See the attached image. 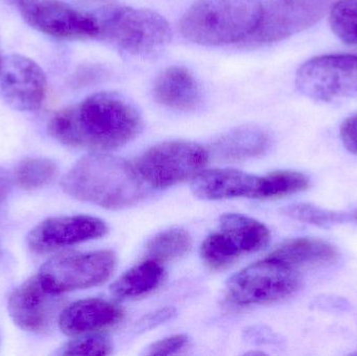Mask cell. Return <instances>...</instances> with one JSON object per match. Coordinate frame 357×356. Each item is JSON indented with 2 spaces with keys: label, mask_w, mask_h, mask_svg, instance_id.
Returning <instances> with one entry per match:
<instances>
[{
  "label": "cell",
  "mask_w": 357,
  "mask_h": 356,
  "mask_svg": "<svg viewBox=\"0 0 357 356\" xmlns=\"http://www.w3.org/2000/svg\"><path fill=\"white\" fill-rule=\"evenodd\" d=\"M106 223L88 215L50 217L36 226L27 235V246L35 253H47L65 247L102 238Z\"/></svg>",
  "instance_id": "13"
},
{
  "label": "cell",
  "mask_w": 357,
  "mask_h": 356,
  "mask_svg": "<svg viewBox=\"0 0 357 356\" xmlns=\"http://www.w3.org/2000/svg\"><path fill=\"white\" fill-rule=\"evenodd\" d=\"M333 0H268L262 6L261 18L250 40L268 44L305 31L321 20Z\"/></svg>",
  "instance_id": "11"
},
{
  "label": "cell",
  "mask_w": 357,
  "mask_h": 356,
  "mask_svg": "<svg viewBox=\"0 0 357 356\" xmlns=\"http://www.w3.org/2000/svg\"><path fill=\"white\" fill-rule=\"evenodd\" d=\"M112 353V344L102 336H88L70 341L61 348L63 355H109Z\"/></svg>",
  "instance_id": "26"
},
{
  "label": "cell",
  "mask_w": 357,
  "mask_h": 356,
  "mask_svg": "<svg viewBox=\"0 0 357 356\" xmlns=\"http://www.w3.org/2000/svg\"><path fill=\"white\" fill-rule=\"evenodd\" d=\"M165 276L161 263L146 258L123 274L111 286V294L121 301L144 298L162 284Z\"/></svg>",
  "instance_id": "20"
},
{
  "label": "cell",
  "mask_w": 357,
  "mask_h": 356,
  "mask_svg": "<svg viewBox=\"0 0 357 356\" xmlns=\"http://www.w3.org/2000/svg\"><path fill=\"white\" fill-rule=\"evenodd\" d=\"M257 176L250 175L233 169H216L202 171L191 184L195 196L202 200L225 199H255L257 192Z\"/></svg>",
  "instance_id": "16"
},
{
  "label": "cell",
  "mask_w": 357,
  "mask_h": 356,
  "mask_svg": "<svg viewBox=\"0 0 357 356\" xmlns=\"http://www.w3.org/2000/svg\"><path fill=\"white\" fill-rule=\"evenodd\" d=\"M283 213L304 223L321 228H331L340 224L347 223L350 217L346 213L333 212L310 204L291 205L283 209Z\"/></svg>",
  "instance_id": "25"
},
{
  "label": "cell",
  "mask_w": 357,
  "mask_h": 356,
  "mask_svg": "<svg viewBox=\"0 0 357 356\" xmlns=\"http://www.w3.org/2000/svg\"><path fill=\"white\" fill-rule=\"evenodd\" d=\"M115 268L116 256L112 251L75 253L52 257L37 276L48 293L60 296L104 284Z\"/></svg>",
  "instance_id": "8"
},
{
  "label": "cell",
  "mask_w": 357,
  "mask_h": 356,
  "mask_svg": "<svg viewBox=\"0 0 357 356\" xmlns=\"http://www.w3.org/2000/svg\"><path fill=\"white\" fill-rule=\"evenodd\" d=\"M341 138L345 148L357 155V115L344 121L341 125Z\"/></svg>",
  "instance_id": "29"
},
{
  "label": "cell",
  "mask_w": 357,
  "mask_h": 356,
  "mask_svg": "<svg viewBox=\"0 0 357 356\" xmlns=\"http://www.w3.org/2000/svg\"><path fill=\"white\" fill-rule=\"evenodd\" d=\"M42 286L38 276L17 286L8 297V311L13 322L27 332H47L54 322L60 301Z\"/></svg>",
  "instance_id": "14"
},
{
  "label": "cell",
  "mask_w": 357,
  "mask_h": 356,
  "mask_svg": "<svg viewBox=\"0 0 357 356\" xmlns=\"http://www.w3.org/2000/svg\"><path fill=\"white\" fill-rule=\"evenodd\" d=\"M301 284L297 270L266 257L232 276L227 292L241 307L272 304L293 296Z\"/></svg>",
  "instance_id": "5"
},
{
  "label": "cell",
  "mask_w": 357,
  "mask_h": 356,
  "mask_svg": "<svg viewBox=\"0 0 357 356\" xmlns=\"http://www.w3.org/2000/svg\"><path fill=\"white\" fill-rule=\"evenodd\" d=\"M68 196L119 210L146 198V183L134 164L119 157L91 154L77 161L61 181Z\"/></svg>",
  "instance_id": "2"
},
{
  "label": "cell",
  "mask_w": 357,
  "mask_h": 356,
  "mask_svg": "<svg viewBox=\"0 0 357 356\" xmlns=\"http://www.w3.org/2000/svg\"><path fill=\"white\" fill-rule=\"evenodd\" d=\"M188 336H184V334H177V336L163 339V340L151 345L146 353L150 355H177L188 346Z\"/></svg>",
  "instance_id": "27"
},
{
  "label": "cell",
  "mask_w": 357,
  "mask_h": 356,
  "mask_svg": "<svg viewBox=\"0 0 357 356\" xmlns=\"http://www.w3.org/2000/svg\"><path fill=\"white\" fill-rule=\"evenodd\" d=\"M46 92L45 73L35 61L17 54L2 59L0 94L10 108L21 112L39 110Z\"/></svg>",
  "instance_id": "12"
},
{
  "label": "cell",
  "mask_w": 357,
  "mask_h": 356,
  "mask_svg": "<svg viewBox=\"0 0 357 356\" xmlns=\"http://www.w3.org/2000/svg\"><path fill=\"white\" fill-rule=\"evenodd\" d=\"M331 26L347 45H357V0H339L331 6Z\"/></svg>",
  "instance_id": "24"
},
{
  "label": "cell",
  "mask_w": 357,
  "mask_h": 356,
  "mask_svg": "<svg viewBox=\"0 0 357 356\" xmlns=\"http://www.w3.org/2000/svg\"><path fill=\"white\" fill-rule=\"evenodd\" d=\"M271 138L264 130L241 127L220 136L210 146L209 155L218 160L237 161L261 156L270 148Z\"/></svg>",
  "instance_id": "17"
},
{
  "label": "cell",
  "mask_w": 357,
  "mask_h": 356,
  "mask_svg": "<svg viewBox=\"0 0 357 356\" xmlns=\"http://www.w3.org/2000/svg\"><path fill=\"white\" fill-rule=\"evenodd\" d=\"M354 217H356V219L357 221V210H356V215H354Z\"/></svg>",
  "instance_id": "32"
},
{
  "label": "cell",
  "mask_w": 357,
  "mask_h": 356,
  "mask_svg": "<svg viewBox=\"0 0 357 356\" xmlns=\"http://www.w3.org/2000/svg\"><path fill=\"white\" fill-rule=\"evenodd\" d=\"M192 240L183 229H169L160 232L146 245V258L158 263L175 261L190 251Z\"/></svg>",
  "instance_id": "22"
},
{
  "label": "cell",
  "mask_w": 357,
  "mask_h": 356,
  "mask_svg": "<svg viewBox=\"0 0 357 356\" xmlns=\"http://www.w3.org/2000/svg\"><path fill=\"white\" fill-rule=\"evenodd\" d=\"M2 59L3 58H1V54H0V68H1Z\"/></svg>",
  "instance_id": "31"
},
{
  "label": "cell",
  "mask_w": 357,
  "mask_h": 356,
  "mask_svg": "<svg viewBox=\"0 0 357 356\" xmlns=\"http://www.w3.org/2000/svg\"><path fill=\"white\" fill-rule=\"evenodd\" d=\"M268 228L252 219L236 213L222 215L218 228L201 246L202 261L212 271L226 269L243 255L257 252L270 242Z\"/></svg>",
  "instance_id": "7"
},
{
  "label": "cell",
  "mask_w": 357,
  "mask_h": 356,
  "mask_svg": "<svg viewBox=\"0 0 357 356\" xmlns=\"http://www.w3.org/2000/svg\"><path fill=\"white\" fill-rule=\"evenodd\" d=\"M339 255L337 247L331 242L319 238H301L284 242L268 257L298 271L300 268L335 263Z\"/></svg>",
  "instance_id": "18"
},
{
  "label": "cell",
  "mask_w": 357,
  "mask_h": 356,
  "mask_svg": "<svg viewBox=\"0 0 357 356\" xmlns=\"http://www.w3.org/2000/svg\"><path fill=\"white\" fill-rule=\"evenodd\" d=\"M307 176L299 171H277L258 179L255 199L268 200L299 194L310 187Z\"/></svg>",
  "instance_id": "21"
},
{
  "label": "cell",
  "mask_w": 357,
  "mask_h": 356,
  "mask_svg": "<svg viewBox=\"0 0 357 356\" xmlns=\"http://www.w3.org/2000/svg\"><path fill=\"white\" fill-rule=\"evenodd\" d=\"M153 92L159 104L175 110L195 108L199 100L197 79L183 67H169L162 71L155 81Z\"/></svg>",
  "instance_id": "19"
},
{
  "label": "cell",
  "mask_w": 357,
  "mask_h": 356,
  "mask_svg": "<svg viewBox=\"0 0 357 356\" xmlns=\"http://www.w3.org/2000/svg\"><path fill=\"white\" fill-rule=\"evenodd\" d=\"M175 315L176 311L173 307H165V309H159V311H156L155 313L150 314V315L142 318V321L138 323L137 330H139V332L153 330L156 326L169 321Z\"/></svg>",
  "instance_id": "28"
},
{
  "label": "cell",
  "mask_w": 357,
  "mask_h": 356,
  "mask_svg": "<svg viewBox=\"0 0 357 356\" xmlns=\"http://www.w3.org/2000/svg\"><path fill=\"white\" fill-rule=\"evenodd\" d=\"M261 14L260 0H197L181 19V33L201 45L236 43L251 37Z\"/></svg>",
  "instance_id": "3"
},
{
  "label": "cell",
  "mask_w": 357,
  "mask_h": 356,
  "mask_svg": "<svg viewBox=\"0 0 357 356\" xmlns=\"http://www.w3.org/2000/svg\"><path fill=\"white\" fill-rule=\"evenodd\" d=\"M12 187V179L6 169L0 167V203L6 200Z\"/></svg>",
  "instance_id": "30"
},
{
  "label": "cell",
  "mask_w": 357,
  "mask_h": 356,
  "mask_svg": "<svg viewBox=\"0 0 357 356\" xmlns=\"http://www.w3.org/2000/svg\"><path fill=\"white\" fill-rule=\"evenodd\" d=\"M100 25L105 39L133 56L159 52L172 37L169 22L146 8H116Z\"/></svg>",
  "instance_id": "6"
},
{
  "label": "cell",
  "mask_w": 357,
  "mask_h": 356,
  "mask_svg": "<svg viewBox=\"0 0 357 356\" xmlns=\"http://www.w3.org/2000/svg\"><path fill=\"white\" fill-rule=\"evenodd\" d=\"M296 84L304 95L319 102L357 98V56L328 54L304 63Z\"/></svg>",
  "instance_id": "9"
},
{
  "label": "cell",
  "mask_w": 357,
  "mask_h": 356,
  "mask_svg": "<svg viewBox=\"0 0 357 356\" xmlns=\"http://www.w3.org/2000/svg\"><path fill=\"white\" fill-rule=\"evenodd\" d=\"M142 129L137 109L123 96L100 92L56 112L48 133L64 146L105 152L125 146Z\"/></svg>",
  "instance_id": "1"
},
{
  "label": "cell",
  "mask_w": 357,
  "mask_h": 356,
  "mask_svg": "<svg viewBox=\"0 0 357 356\" xmlns=\"http://www.w3.org/2000/svg\"><path fill=\"white\" fill-rule=\"evenodd\" d=\"M21 16L40 33L64 40H85L100 35V25L91 15L60 0H15Z\"/></svg>",
  "instance_id": "10"
},
{
  "label": "cell",
  "mask_w": 357,
  "mask_h": 356,
  "mask_svg": "<svg viewBox=\"0 0 357 356\" xmlns=\"http://www.w3.org/2000/svg\"><path fill=\"white\" fill-rule=\"evenodd\" d=\"M123 317V309L113 303L102 299H85L63 309L59 326L66 336H86L114 327Z\"/></svg>",
  "instance_id": "15"
},
{
  "label": "cell",
  "mask_w": 357,
  "mask_h": 356,
  "mask_svg": "<svg viewBox=\"0 0 357 356\" xmlns=\"http://www.w3.org/2000/svg\"><path fill=\"white\" fill-rule=\"evenodd\" d=\"M56 162L48 158H27L15 171V182L23 190H37L47 185L56 177Z\"/></svg>",
  "instance_id": "23"
},
{
  "label": "cell",
  "mask_w": 357,
  "mask_h": 356,
  "mask_svg": "<svg viewBox=\"0 0 357 356\" xmlns=\"http://www.w3.org/2000/svg\"><path fill=\"white\" fill-rule=\"evenodd\" d=\"M209 156L207 150L195 142L172 140L146 150L136 159L134 167L146 185L167 188L199 175Z\"/></svg>",
  "instance_id": "4"
}]
</instances>
